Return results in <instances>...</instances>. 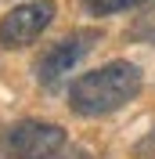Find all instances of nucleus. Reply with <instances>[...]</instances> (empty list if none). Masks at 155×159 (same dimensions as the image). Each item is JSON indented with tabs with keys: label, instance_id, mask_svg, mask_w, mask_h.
<instances>
[{
	"label": "nucleus",
	"instance_id": "4",
	"mask_svg": "<svg viewBox=\"0 0 155 159\" xmlns=\"http://www.w3.org/2000/svg\"><path fill=\"white\" fill-rule=\"evenodd\" d=\"M58 7H54V0H29V4H18V7H11L4 18H0V47H29L36 43L47 25L54 22Z\"/></svg>",
	"mask_w": 155,
	"mask_h": 159
},
{
	"label": "nucleus",
	"instance_id": "1",
	"mask_svg": "<svg viewBox=\"0 0 155 159\" xmlns=\"http://www.w3.org/2000/svg\"><path fill=\"white\" fill-rule=\"evenodd\" d=\"M141 69L134 61H108L97 69L83 72L72 80L69 87V109L79 116H108V112L123 109L141 94Z\"/></svg>",
	"mask_w": 155,
	"mask_h": 159
},
{
	"label": "nucleus",
	"instance_id": "5",
	"mask_svg": "<svg viewBox=\"0 0 155 159\" xmlns=\"http://www.w3.org/2000/svg\"><path fill=\"white\" fill-rule=\"evenodd\" d=\"M126 36H130V43H152V47H155V4L144 7L134 22H130Z\"/></svg>",
	"mask_w": 155,
	"mask_h": 159
},
{
	"label": "nucleus",
	"instance_id": "2",
	"mask_svg": "<svg viewBox=\"0 0 155 159\" xmlns=\"http://www.w3.org/2000/svg\"><path fill=\"white\" fill-rule=\"evenodd\" d=\"M65 130L58 123H47V119H22L15 127H7L4 141H0V152L4 159H54L65 148Z\"/></svg>",
	"mask_w": 155,
	"mask_h": 159
},
{
	"label": "nucleus",
	"instance_id": "7",
	"mask_svg": "<svg viewBox=\"0 0 155 159\" xmlns=\"http://www.w3.org/2000/svg\"><path fill=\"white\" fill-rule=\"evenodd\" d=\"M134 159H155V127L134 145Z\"/></svg>",
	"mask_w": 155,
	"mask_h": 159
},
{
	"label": "nucleus",
	"instance_id": "6",
	"mask_svg": "<svg viewBox=\"0 0 155 159\" xmlns=\"http://www.w3.org/2000/svg\"><path fill=\"white\" fill-rule=\"evenodd\" d=\"M144 0H83V7L90 15H119L126 7H141Z\"/></svg>",
	"mask_w": 155,
	"mask_h": 159
},
{
	"label": "nucleus",
	"instance_id": "3",
	"mask_svg": "<svg viewBox=\"0 0 155 159\" xmlns=\"http://www.w3.org/2000/svg\"><path fill=\"white\" fill-rule=\"evenodd\" d=\"M97 40H101V33H94V29H72L69 36L47 43V47L36 54V61H33V76H36V83L54 87L58 80H65Z\"/></svg>",
	"mask_w": 155,
	"mask_h": 159
},
{
	"label": "nucleus",
	"instance_id": "8",
	"mask_svg": "<svg viewBox=\"0 0 155 159\" xmlns=\"http://www.w3.org/2000/svg\"><path fill=\"white\" fill-rule=\"evenodd\" d=\"M58 159H90V156H87V152H83V148H69L65 156H58Z\"/></svg>",
	"mask_w": 155,
	"mask_h": 159
}]
</instances>
